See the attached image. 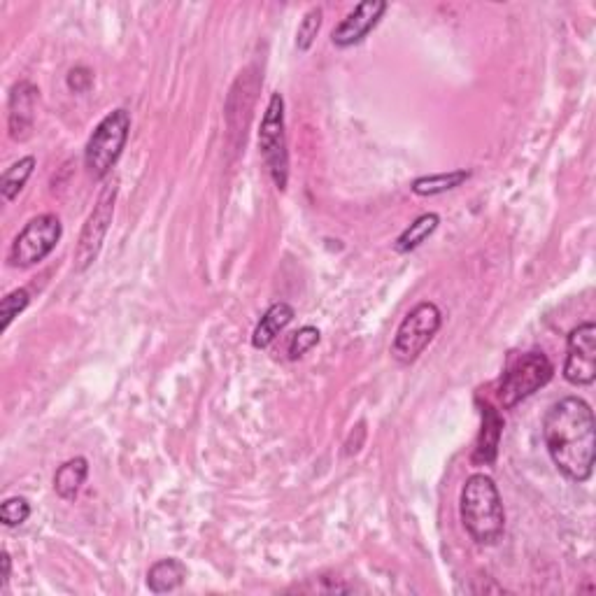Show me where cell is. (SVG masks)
I'll return each mask as SVG.
<instances>
[{
  "mask_svg": "<svg viewBox=\"0 0 596 596\" xmlns=\"http://www.w3.org/2000/svg\"><path fill=\"white\" fill-rule=\"evenodd\" d=\"M91 84H94V75H91L89 68H73L68 73V89L75 91V94H84V91H89Z\"/></svg>",
  "mask_w": 596,
  "mask_h": 596,
  "instance_id": "603a6c76",
  "label": "cell"
},
{
  "mask_svg": "<svg viewBox=\"0 0 596 596\" xmlns=\"http://www.w3.org/2000/svg\"><path fill=\"white\" fill-rule=\"evenodd\" d=\"M471 170L466 168H457V170H447V173H434V175H422L413 182V191L415 196H441L447 194V191L461 187V184L471 180Z\"/></svg>",
  "mask_w": 596,
  "mask_h": 596,
  "instance_id": "2e32d148",
  "label": "cell"
},
{
  "mask_svg": "<svg viewBox=\"0 0 596 596\" xmlns=\"http://www.w3.org/2000/svg\"><path fill=\"white\" fill-rule=\"evenodd\" d=\"M35 170V156H21L19 161H14L10 168H5L3 177H0V194L7 203H12L14 198L21 194V189L26 187V182L31 180Z\"/></svg>",
  "mask_w": 596,
  "mask_h": 596,
  "instance_id": "ac0fdd59",
  "label": "cell"
},
{
  "mask_svg": "<svg viewBox=\"0 0 596 596\" xmlns=\"http://www.w3.org/2000/svg\"><path fill=\"white\" fill-rule=\"evenodd\" d=\"M115 203H117V180L105 184V189L98 196V201L91 210L84 229L80 233L75 247V271L84 273L87 268L98 259V254L103 250L105 236H108L112 217H115Z\"/></svg>",
  "mask_w": 596,
  "mask_h": 596,
  "instance_id": "ba28073f",
  "label": "cell"
},
{
  "mask_svg": "<svg viewBox=\"0 0 596 596\" xmlns=\"http://www.w3.org/2000/svg\"><path fill=\"white\" fill-rule=\"evenodd\" d=\"M259 152L271 180L280 191L289 184V145L285 122V96L275 91L268 98L266 112L259 126Z\"/></svg>",
  "mask_w": 596,
  "mask_h": 596,
  "instance_id": "277c9868",
  "label": "cell"
},
{
  "mask_svg": "<svg viewBox=\"0 0 596 596\" xmlns=\"http://www.w3.org/2000/svg\"><path fill=\"white\" fill-rule=\"evenodd\" d=\"M131 136L129 110L117 108L105 115L84 147V166L94 180H103L115 168Z\"/></svg>",
  "mask_w": 596,
  "mask_h": 596,
  "instance_id": "3957f363",
  "label": "cell"
},
{
  "mask_svg": "<svg viewBox=\"0 0 596 596\" xmlns=\"http://www.w3.org/2000/svg\"><path fill=\"white\" fill-rule=\"evenodd\" d=\"M543 438L552 464L571 482H587L594 473L596 422L590 403L566 396L552 403L543 420Z\"/></svg>",
  "mask_w": 596,
  "mask_h": 596,
  "instance_id": "6da1fadb",
  "label": "cell"
},
{
  "mask_svg": "<svg viewBox=\"0 0 596 596\" xmlns=\"http://www.w3.org/2000/svg\"><path fill=\"white\" fill-rule=\"evenodd\" d=\"M28 517H31V503L24 496H10V499L0 503V522H3V527H21Z\"/></svg>",
  "mask_w": 596,
  "mask_h": 596,
  "instance_id": "44dd1931",
  "label": "cell"
},
{
  "mask_svg": "<svg viewBox=\"0 0 596 596\" xmlns=\"http://www.w3.org/2000/svg\"><path fill=\"white\" fill-rule=\"evenodd\" d=\"M89 478V459L73 457L61 464L54 473V492L63 501H75L82 492V485Z\"/></svg>",
  "mask_w": 596,
  "mask_h": 596,
  "instance_id": "9a60e30c",
  "label": "cell"
},
{
  "mask_svg": "<svg viewBox=\"0 0 596 596\" xmlns=\"http://www.w3.org/2000/svg\"><path fill=\"white\" fill-rule=\"evenodd\" d=\"M385 0H364L331 31V42L338 49H350L368 38V33L380 24L387 12Z\"/></svg>",
  "mask_w": 596,
  "mask_h": 596,
  "instance_id": "30bf717a",
  "label": "cell"
},
{
  "mask_svg": "<svg viewBox=\"0 0 596 596\" xmlns=\"http://www.w3.org/2000/svg\"><path fill=\"white\" fill-rule=\"evenodd\" d=\"M0 564H3V576H0V590H5L7 583H10V576H12V559H10V552L3 550V555H0Z\"/></svg>",
  "mask_w": 596,
  "mask_h": 596,
  "instance_id": "cb8c5ba5",
  "label": "cell"
},
{
  "mask_svg": "<svg viewBox=\"0 0 596 596\" xmlns=\"http://www.w3.org/2000/svg\"><path fill=\"white\" fill-rule=\"evenodd\" d=\"M322 7H310L308 12L303 14L301 24L296 28V49L298 52H310V47L315 45L319 28H322Z\"/></svg>",
  "mask_w": 596,
  "mask_h": 596,
  "instance_id": "d6986e66",
  "label": "cell"
},
{
  "mask_svg": "<svg viewBox=\"0 0 596 596\" xmlns=\"http://www.w3.org/2000/svg\"><path fill=\"white\" fill-rule=\"evenodd\" d=\"M28 305H31V294H28V289H24V287L12 289V292L7 294L3 298V301H0V317H3V331L10 329L12 322L19 315H24Z\"/></svg>",
  "mask_w": 596,
  "mask_h": 596,
  "instance_id": "ffe728a7",
  "label": "cell"
},
{
  "mask_svg": "<svg viewBox=\"0 0 596 596\" xmlns=\"http://www.w3.org/2000/svg\"><path fill=\"white\" fill-rule=\"evenodd\" d=\"M294 317H296V310L287 301L273 303L271 308L264 312V317L259 319L257 329L252 333L254 350H266V347H271L273 340L294 322Z\"/></svg>",
  "mask_w": 596,
  "mask_h": 596,
  "instance_id": "4fadbf2b",
  "label": "cell"
},
{
  "mask_svg": "<svg viewBox=\"0 0 596 596\" xmlns=\"http://www.w3.org/2000/svg\"><path fill=\"white\" fill-rule=\"evenodd\" d=\"M503 434V417L494 406L485 403L482 408V429L473 450V464L475 466H489L499 454V441Z\"/></svg>",
  "mask_w": 596,
  "mask_h": 596,
  "instance_id": "7c38bea8",
  "label": "cell"
},
{
  "mask_svg": "<svg viewBox=\"0 0 596 596\" xmlns=\"http://www.w3.org/2000/svg\"><path fill=\"white\" fill-rule=\"evenodd\" d=\"M459 515L478 545H494L506 531V510L496 482L487 473L468 475L459 494Z\"/></svg>",
  "mask_w": 596,
  "mask_h": 596,
  "instance_id": "7a4b0ae2",
  "label": "cell"
},
{
  "mask_svg": "<svg viewBox=\"0 0 596 596\" xmlns=\"http://www.w3.org/2000/svg\"><path fill=\"white\" fill-rule=\"evenodd\" d=\"M319 340H322V333H319L317 326H303V329H298L292 340H289V359L296 361L305 357L312 347L319 345Z\"/></svg>",
  "mask_w": 596,
  "mask_h": 596,
  "instance_id": "7402d4cb",
  "label": "cell"
},
{
  "mask_svg": "<svg viewBox=\"0 0 596 596\" xmlns=\"http://www.w3.org/2000/svg\"><path fill=\"white\" fill-rule=\"evenodd\" d=\"M552 375H555V366H552V361L545 352H527L522 357H517L501 378V406L506 410L515 408L517 403L529 399L531 394H536L538 389L548 385Z\"/></svg>",
  "mask_w": 596,
  "mask_h": 596,
  "instance_id": "8992f818",
  "label": "cell"
},
{
  "mask_svg": "<svg viewBox=\"0 0 596 596\" xmlns=\"http://www.w3.org/2000/svg\"><path fill=\"white\" fill-rule=\"evenodd\" d=\"M63 236L61 219L45 212V215L33 217L24 229L19 231V236L14 238L7 252V264L12 268H33L40 261H45L49 254L54 252V247L59 245Z\"/></svg>",
  "mask_w": 596,
  "mask_h": 596,
  "instance_id": "52a82bcc",
  "label": "cell"
},
{
  "mask_svg": "<svg viewBox=\"0 0 596 596\" xmlns=\"http://www.w3.org/2000/svg\"><path fill=\"white\" fill-rule=\"evenodd\" d=\"M443 326V312L436 303L422 301L403 317L392 343V357L401 366H410L431 345Z\"/></svg>",
  "mask_w": 596,
  "mask_h": 596,
  "instance_id": "5b68a950",
  "label": "cell"
},
{
  "mask_svg": "<svg viewBox=\"0 0 596 596\" xmlns=\"http://www.w3.org/2000/svg\"><path fill=\"white\" fill-rule=\"evenodd\" d=\"M438 226H441V215H436V212H424V215L417 217L415 222L410 224L399 238H396L394 250L399 254H408L417 250V247L424 245L431 236H434Z\"/></svg>",
  "mask_w": 596,
  "mask_h": 596,
  "instance_id": "e0dca14e",
  "label": "cell"
},
{
  "mask_svg": "<svg viewBox=\"0 0 596 596\" xmlns=\"http://www.w3.org/2000/svg\"><path fill=\"white\" fill-rule=\"evenodd\" d=\"M564 380L576 387H590L596 380V324L583 322L566 338Z\"/></svg>",
  "mask_w": 596,
  "mask_h": 596,
  "instance_id": "9c48e42d",
  "label": "cell"
},
{
  "mask_svg": "<svg viewBox=\"0 0 596 596\" xmlns=\"http://www.w3.org/2000/svg\"><path fill=\"white\" fill-rule=\"evenodd\" d=\"M187 576L189 571L187 566H184V562H180L177 557H166L149 566L147 587L152 594H168V592L180 590Z\"/></svg>",
  "mask_w": 596,
  "mask_h": 596,
  "instance_id": "5bb4252c",
  "label": "cell"
},
{
  "mask_svg": "<svg viewBox=\"0 0 596 596\" xmlns=\"http://www.w3.org/2000/svg\"><path fill=\"white\" fill-rule=\"evenodd\" d=\"M38 98L40 91L33 82L21 80L12 84L10 98H7V129H10L12 140H24L31 136Z\"/></svg>",
  "mask_w": 596,
  "mask_h": 596,
  "instance_id": "8fae6325",
  "label": "cell"
}]
</instances>
